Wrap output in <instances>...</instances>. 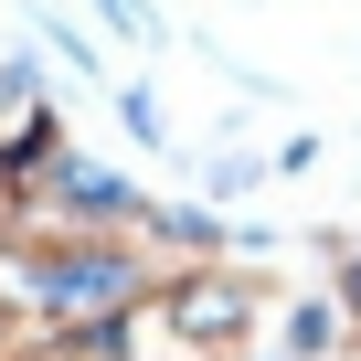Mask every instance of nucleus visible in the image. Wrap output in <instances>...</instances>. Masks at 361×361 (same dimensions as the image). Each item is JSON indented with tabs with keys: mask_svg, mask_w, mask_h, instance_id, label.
Listing matches in <instances>:
<instances>
[{
	"mask_svg": "<svg viewBox=\"0 0 361 361\" xmlns=\"http://www.w3.org/2000/svg\"><path fill=\"white\" fill-rule=\"evenodd\" d=\"M96 22H117L128 43H159V11H149V0H96Z\"/></svg>",
	"mask_w": 361,
	"mask_h": 361,
	"instance_id": "nucleus-5",
	"label": "nucleus"
},
{
	"mask_svg": "<svg viewBox=\"0 0 361 361\" xmlns=\"http://www.w3.org/2000/svg\"><path fill=\"white\" fill-rule=\"evenodd\" d=\"M192 180H202V192H192V213H224V202H245L255 180H266V159H255V149H213Z\"/></svg>",
	"mask_w": 361,
	"mask_h": 361,
	"instance_id": "nucleus-1",
	"label": "nucleus"
},
{
	"mask_svg": "<svg viewBox=\"0 0 361 361\" xmlns=\"http://www.w3.org/2000/svg\"><path fill=\"white\" fill-rule=\"evenodd\" d=\"M319 255H329V287H319V298H329L340 329L361 340V234H319Z\"/></svg>",
	"mask_w": 361,
	"mask_h": 361,
	"instance_id": "nucleus-2",
	"label": "nucleus"
},
{
	"mask_svg": "<svg viewBox=\"0 0 361 361\" xmlns=\"http://www.w3.org/2000/svg\"><path fill=\"white\" fill-rule=\"evenodd\" d=\"M117 117H128V138H138V149H170V117H159V96H149V85H117Z\"/></svg>",
	"mask_w": 361,
	"mask_h": 361,
	"instance_id": "nucleus-4",
	"label": "nucleus"
},
{
	"mask_svg": "<svg viewBox=\"0 0 361 361\" xmlns=\"http://www.w3.org/2000/svg\"><path fill=\"white\" fill-rule=\"evenodd\" d=\"M32 32H43V43H54V54H64V64L85 75V85H106V54H96V43H85V32L64 22V11H32Z\"/></svg>",
	"mask_w": 361,
	"mask_h": 361,
	"instance_id": "nucleus-3",
	"label": "nucleus"
}]
</instances>
